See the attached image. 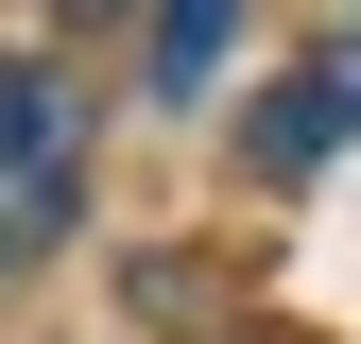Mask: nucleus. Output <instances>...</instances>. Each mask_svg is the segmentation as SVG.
<instances>
[{"label": "nucleus", "instance_id": "2", "mask_svg": "<svg viewBox=\"0 0 361 344\" xmlns=\"http://www.w3.org/2000/svg\"><path fill=\"white\" fill-rule=\"evenodd\" d=\"M344 138H361V18H344L327 52L276 86V104H258V138H241V155H258V172H327Z\"/></svg>", "mask_w": 361, "mask_h": 344}, {"label": "nucleus", "instance_id": "5", "mask_svg": "<svg viewBox=\"0 0 361 344\" xmlns=\"http://www.w3.org/2000/svg\"><path fill=\"white\" fill-rule=\"evenodd\" d=\"M0 276H18V224H0Z\"/></svg>", "mask_w": 361, "mask_h": 344}, {"label": "nucleus", "instance_id": "4", "mask_svg": "<svg viewBox=\"0 0 361 344\" xmlns=\"http://www.w3.org/2000/svg\"><path fill=\"white\" fill-rule=\"evenodd\" d=\"M69 18H121V0H69Z\"/></svg>", "mask_w": 361, "mask_h": 344}, {"label": "nucleus", "instance_id": "1", "mask_svg": "<svg viewBox=\"0 0 361 344\" xmlns=\"http://www.w3.org/2000/svg\"><path fill=\"white\" fill-rule=\"evenodd\" d=\"M69 207H86V121L35 52H0V224H18V258L69 241Z\"/></svg>", "mask_w": 361, "mask_h": 344}, {"label": "nucleus", "instance_id": "3", "mask_svg": "<svg viewBox=\"0 0 361 344\" xmlns=\"http://www.w3.org/2000/svg\"><path fill=\"white\" fill-rule=\"evenodd\" d=\"M241 52V0H155V104H207Z\"/></svg>", "mask_w": 361, "mask_h": 344}]
</instances>
